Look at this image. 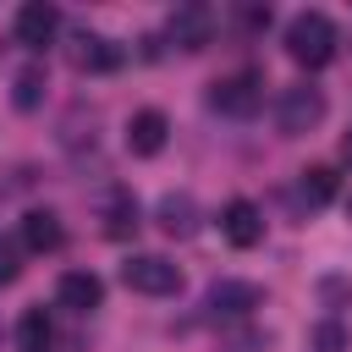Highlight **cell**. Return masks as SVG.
<instances>
[{
    "mask_svg": "<svg viewBox=\"0 0 352 352\" xmlns=\"http://www.w3.org/2000/svg\"><path fill=\"white\" fill-rule=\"evenodd\" d=\"M55 297H60V308L88 314V308H99V302H104V286H99V275H94V270H66V275H60V286H55Z\"/></svg>",
    "mask_w": 352,
    "mask_h": 352,
    "instance_id": "9c48e42d",
    "label": "cell"
},
{
    "mask_svg": "<svg viewBox=\"0 0 352 352\" xmlns=\"http://www.w3.org/2000/svg\"><path fill=\"white\" fill-rule=\"evenodd\" d=\"M121 280H126L132 292H143V297H170V292L182 286V270H176L170 258H160V253H132V258L121 264Z\"/></svg>",
    "mask_w": 352,
    "mask_h": 352,
    "instance_id": "3957f363",
    "label": "cell"
},
{
    "mask_svg": "<svg viewBox=\"0 0 352 352\" xmlns=\"http://www.w3.org/2000/svg\"><path fill=\"white\" fill-rule=\"evenodd\" d=\"M60 214H50V209H28L22 214V248L28 253H55L60 248Z\"/></svg>",
    "mask_w": 352,
    "mask_h": 352,
    "instance_id": "30bf717a",
    "label": "cell"
},
{
    "mask_svg": "<svg viewBox=\"0 0 352 352\" xmlns=\"http://www.w3.org/2000/svg\"><path fill=\"white\" fill-rule=\"evenodd\" d=\"M324 94L319 88H308V82H297V88H286L280 94V104H275V126L286 132V138H302V132H314L319 121H324Z\"/></svg>",
    "mask_w": 352,
    "mask_h": 352,
    "instance_id": "7a4b0ae2",
    "label": "cell"
},
{
    "mask_svg": "<svg viewBox=\"0 0 352 352\" xmlns=\"http://www.w3.org/2000/svg\"><path fill=\"white\" fill-rule=\"evenodd\" d=\"M209 104H214L220 116H253V110L264 104V77H258V72H231V77L214 82Z\"/></svg>",
    "mask_w": 352,
    "mask_h": 352,
    "instance_id": "277c9868",
    "label": "cell"
},
{
    "mask_svg": "<svg viewBox=\"0 0 352 352\" xmlns=\"http://www.w3.org/2000/svg\"><path fill=\"white\" fill-rule=\"evenodd\" d=\"M314 346H319V352H341V324H336V319L319 324V330H314Z\"/></svg>",
    "mask_w": 352,
    "mask_h": 352,
    "instance_id": "d6986e66",
    "label": "cell"
},
{
    "mask_svg": "<svg viewBox=\"0 0 352 352\" xmlns=\"http://www.w3.org/2000/svg\"><path fill=\"white\" fill-rule=\"evenodd\" d=\"M72 66L77 72H116L121 66V50L99 33H77V50H72Z\"/></svg>",
    "mask_w": 352,
    "mask_h": 352,
    "instance_id": "8fae6325",
    "label": "cell"
},
{
    "mask_svg": "<svg viewBox=\"0 0 352 352\" xmlns=\"http://www.w3.org/2000/svg\"><path fill=\"white\" fill-rule=\"evenodd\" d=\"M16 275H22V253H16V242L0 236V286H11Z\"/></svg>",
    "mask_w": 352,
    "mask_h": 352,
    "instance_id": "ac0fdd59",
    "label": "cell"
},
{
    "mask_svg": "<svg viewBox=\"0 0 352 352\" xmlns=\"http://www.w3.org/2000/svg\"><path fill=\"white\" fill-rule=\"evenodd\" d=\"M209 308L214 314H248V308H258V286H248V280H214L209 286Z\"/></svg>",
    "mask_w": 352,
    "mask_h": 352,
    "instance_id": "4fadbf2b",
    "label": "cell"
},
{
    "mask_svg": "<svg viewBox=\"0 0 352 352\" xmlns=\"http://www.w3.org/2000/svg\"><path fill=\"white\" fill-rule=\"evenodd\" d=\"M16 336H22V352H44V346H50V319H44V308H28L22 324H16Z\"/></svg>",
    "mask_w": 352,
    "mask_h": 352,
    "instance_id": "e0dca14e",
    "label": "cell"
},
{
    "mask_svg": "<svg viewBox=\"0 0 352 352\" xmlns=\"http://www.w3.org/2000/svg\"><path fill=\"white\" fill-rule=\"evenodd\" d=\"M55 33H60V11H55L50 0H28V6L16 11V44H22V50H44Z\"/></svg>",
    "mask_w": 352,
    "mask_h": 352,
    "instance_id": "8992f818",
    "label": "cell"
},
{
    "mask_svg": "<svg viewBox=\"0 0 352 352\" xmlns=\"http://www.w3.org/2000/svg\"><path fill=\"white\" fill-rule=\"evenodd\" d=\"M302 198H308L314 209H324V204L336 198V170H330V165H308V170H302Z\"/></svg>",
    "mask_w": 352,
    "mask_h": 352,
    "instance_id": "2e32d148",
    "label": "cell"
},
{
    "mask_svg": "<svg viewBox=\"0 0 352 352\" xmlns=\"http://www.w3.org/2000/svg\"><path fill=\"white\" fill-rule=\"evenodd\" d=\"M160 226H165L170 236H192V231H198V204H192L187 192H165V198H160Z\"/></svg>",
    "mask_w": 352,
    "mask_h": 352,
    "instance_id": "7c38bea8",
    "label": "cell"
},
{
    "mask_svg": "<svg viewBox=\"0 0 352 352\" xmlns=\"http://www.w3.org/2000/svg\"><path fill=\"white\" fill-rule=\"evenodd\" d=\"M286 55H292L297 66H308V72L330 66V60H336V22H330L324 11L292 16V22H286Z\"/></svg>",
    "mask_w": 352,
    "mask_h": 352,
    "instance_id": "6da1fadb",
    "label": "cell"
},
{
    "mask_svg": "<svg viewBox=\"0 0 352 352\" xmlns=\"http://www.w3.org/2000/svg\"><path fill=\"white\" fill-rule=\"evenodd\" d=\"M165 138H170V121H165V110H154V104L126 121V148H132L138 160H154V154L165 148Z\"/></svg>",
    "mask_w": 352,
    "mask_h": 352,
    "instance_id": "52a82bcc",
    "label": "cell"
},
{
    "mask_svg": "<svg viewBox=\"0 0 352 352\" xmlns=\"http://www.w3.org/2000/svg\"><path fill=\"white\" fill-rule=\"evenodd\" d=\"M341 154H346V160H352V132H346V138H341Z\"/></svg>",
    "mask_w": 352,
    "mask_h": 352,
    "instance_id": "ffe728a7",
    "label": "cell"
},
{
    "mask_svg": "<svg viewBox=\"0 0 352 352\" xmlns=\"http://www.w3.org/2000/svg\"><path fill=\"white\" fill-rule=\"evenodd\" d=\"M132 231H138V198L132 192H116L110 209H104V236L110 242H126Z\"/></svg>",
    "mask_w": 352,
    "mask_h": 352,
    "instance_id": "5bb4252c",
    "label": "cell"
},
{
    "mask_svg": "<svg viewBox=\"0 0 352 352\" xmlns=\"http://www.w3.org/2000/svg\"><path fill=\"white\" fill-rule=\"evenodd\" d=\"M11 104H16L22 116L44 104V66H22V72L11 77Z\"/></svg>",
    "mask_w": 352,
    "mask_h": 352,
    "instance_id": "9a60e30c",
    "label": "cell"
},
{
    "mask_svg": "<svg viewBox=\"0 0 352 352\" xmlns=\"http://www.w3.org/2000/svg\"><path fill=\"white\" fill-rule=\"evenodd\" d=\"M346 220H352V192H346Z\"/></svg>",
    "mask_w": 352,
    "mask_h": 352,
    "instance_id": "44dd1931",
    "label": "cell"
},
{
    "mask_svg": "<svg viewBox=\"0 0 352 352\" xmlns=\"http://www.w3.org/2000/svg\"><path fill=\"white\" fill-rule=\"evenodd\" d=\"M220 236H226L231 248H258V242H264V214H258V204H253V198H231V204L220 209Z\"/></svg>",
    "mask_w": 352,
    "mask_h": 352,
    "instance_id": "5b68a950",
    "label": "cell"
},
{
    "mask_svg": "<svg viewBox=\"0 0 352 352\" xmlns=\"http://www.w3.org/2000/svg\"><path fill=\"white\" fill-rule=\"evenodd\" d=\"M165 33H170L176 50H204L209 33H214V16H209V6H176V16H170Z\"/></svg>",
    "mask_w": 352,
    "mask_h": 352,
    "instance_id": "ba28073f",
    "label": "cell"
}]
</instances>
